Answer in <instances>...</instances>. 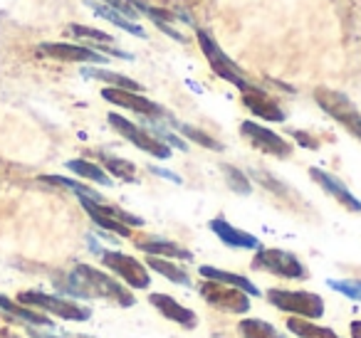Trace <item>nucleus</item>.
I'll list each match as a JSON object with an SVG mask.
<instances>
[{
	"mask_svg": "<svg viewBox=\"0 0 361 338\" xmlns=\"http://www.w3.org/2000/svg\"><path fill=\"white\" fill-rule=\"evenodd\" d=\"M65 292L77 299H104L114 301L116 306H134L136 299L129 289L114 277L104 274L102 269H94L90 264H77L70 272L65 284Z\"/></svg>",
	"mask_w": 361,
	"mask_h": 338,
	"instance_id": "obj_1",
	"label": "nucleus"
},
{
	"mask_svg": "<svg viewBox=\"0 0 361 338\" xmlns=\"http://www.w3.org/2000/svg\"><path fill=\"white\" fill-rule=\"evenodd\" d=\"M267 301L280 311H287L297 318H317L324 316V299L314 292H302V289H270Z\"/></svg>",
	"mask_w": 361,
	"mask_h": 338,
	"instance_id": "obj_2",
	"label": "nucleus"
},
{
	"mask_svg": "<svg viewBox=\"0 0 361 338\" xmlns=\"http://www.w3.org/2000/svg\"><path fill=\"white\" fill-rule=\"evenodd\" d=\"M196 37H198V45H201L203 55H206V60L211 62L213 72H216L221 80L231 82V84H235L238 89L243 92V94H247V92H255L257 87L250 84V82L243 77L240 67L235 65V62L231 60V57L226 55V52L221 50V47L216 45V40H213L211 35H208L206 30H196Z\"/></svg>",
	"mask_w": 361,
	"mask_h": 338,
	"instance_id": "obj_3",
	"label": "nucleus"
},
{
	"mask_svg": "<svg viewBox=\"0 0 361 338\" xmlns=\"http://www.w3.org/2000/svg\"><path fill=\"white\" fill-rule=\"evenodd\" d=\"M250 264L255 272H267V274H275V277H282V279H307L310 277V272H307L305 264L297 259V254L287 252V249L260 247Z\"/></svg>",
	"mask_w": 361,
	"mask_h": 338,
	"instance_id": "obj_4",
	"label": "nucleus"
},
{
	"mask_svg": "<svg viewBox=\"0 0 361 338\" xmlns=\"http://www.w3.org/2000/svg\"><path fill=\"white\" fill-rule=\"evenodd\" d=\"M314 99L326 114L331 116L334 121H339L344 129H349L356 139L361 141V111L351 104L349 96H344L341 92H334V89H317L314 92Z\"/></svg>",
	"mask_w": 361,
	"mask_h": 338,
	"instance_id": "obj_5",
	"label": "nucleus"
},
{
	"mask_svg": "<svg viewBox=\"0 0 361 338\" xmlns=\"http://www.w3.org/2000/svg\"><path fill=\"white\" fill-rule=\"evenodd\" d=\"M18 301L25 303V306H35L42 308L47 313H55L60 318H67V321H87L92 316V311L87 306L77 301H67L62 296H50V294H42V292H23L18 296Z\"/></svg>",
	"mask_w": 361,
	"mask_h": 338,
	"instance_id": "obj_6",
	"label": "nucleus"
},
{
	"mask_svg": "<svg viewBox=\"0 0 361 338\" xmlns=\"http://www.w3.org/2000/svg\"><path fill=\"white\" fill-rule=\"evenodd\" d=\"M201 296L211 303L213 308L226 313H247L250 311V296L235 287H228L221 282H203Z\"/></svg>",
	"mask_w": 361,
	"mask_h": 338,
	"instance_id": "obj_7",
	"label": "nucleus"
},
{
	"mask_svg": "<svg viewBox=\"0 0 361 338\" xmlns=\"http://www.w3.org/2000/svg\"><path fill=\"white\" fill-rule=\"evenodd\" d=\"M102 262H104L121 282H126V287L146 289L151 284V274H149V269H146V264H141L139 259L129 257V254L114 252V249H111V252L102 254Z\"/></svg>",
	"mask_w": 361,
	"mask_h": 338,
	"instance_id": "obj_8",
	"label": "nucleus"
},
{
	"mask_svg": "<svg viewBox=\"0 0 361 338\" xmlns=\"http://www.w3.org/2000/svg\"><path fill=\"white\" fill-rule=\"evenodd\" d=\"M109 124L114 126V129L119 131V134L124 136L126 141H131V144H134L136 149L146 151V154H151L154 158L166 161V158L171 156V149H169V146L161 144L159 139H154V136H151L146 129H141V126H136V124H131V121H126L124 116L109 114Z\"/></svg>",
	"mask_w": 361,
	"mask_h": 338,
	"instance_id": "obj_9",
	"label": "nucleus"
},
{
	"mask_svg": "<svg viewBox=\"0 0 361 338\" xmlns=\"http://www.w3.org/2000/svg\"><path fill=\"white\" fill-rule=\"evenodd\" d=\"M102 96H104L109 104L114 106H121V109H129V111H136V114L146 116V119H171L169 114H166L164 106H159L156 101L146 99V96L141 94H134V92H126V89H114V87H106V89H102Z\"/></svg>",
	"mask_w": 361,
	"mask_h": 338,
	"instance_id": "obj_10",
	"label": "nucleus"
},
{
	"mask_svg": "<svg viewBox=\"0 0 361 338\" xmlns=\"http://www.w3.org/2000/svg\"><path fill=\"white\" fill-rule=\"evenodd\" d=\"M240 134L245 136V139L250 141L257 151H262V154L277 156V158H287V156H292V146L287 144L282 136H277L275 131L265 129V126L255 124V121H243Z\"/></svg>",
	"mask_w": 361,
	"mask_h": 338,
	"instance_id": "obj_11",
	"label": "nucleus"
},
{
	"mask_svg": "<svg viewBox=\"0 0 361 338\" xmlns=\"http://www.w3.org/2000/svg\"><path fill=\"white\" fill-rule=\"evenodd\" d=\"M149 303L154 308H159V311L164 313L169 321H173V323H178V326L188 328V331H193V328L198 326V316H196V313H193L191 308L183 306V303H178L173 296H169V294H159V292L149 294Z\"/></svg>",
	"mask_w": 361,
	"mask_h": 338,
	"instance_id": "obj_12",
	"label": "nucleus"
},
{
	"mask_svg": "<svg viewBox=\"0 0 361 338\" xmlns=\"http://www.w3.org/2000/svg\"><path fill=\"white\" fill-rule=\"evenodd\" d=\"M40 52L47 57H55V60H62V62H94V65L106 62V57L99 55L97 50L80 47V45H67V42H42Z\"/></svg>",
	"mask_w": 361,
	"mask_h": 338,
	"instance_id": "obj_13",
	"label": "nucleus"
},
{
	"mask_svg": "<svg viewBox=\"0 0 361 338\" xmlns=\"http://www.w3.org/2000/svg\"><path fill=\"white\" fill-rule=\"evenodd\" d=\"M310 175H312V180H314V183H319L322 188H324L326 193L336 200V203H341L346 210H351V213H361V200L354 198V195H351V190L346 188L339 178H334V175L326 173V170H322V168H310Z\"/></svg>",
	"mask_w": 361,
	"mask_h": 338,
	"instance_id": "obj_14",
	"label": "nucleus"
},
{
	"mask_svg": "<svg viewBox=\"0 0 361 338\" xmlns=\"http://www.w3.org/2000/svg\"><path fill=\"white\" fill-rule=\"evenodd\" d=\"M211 230L221 242H226L228 247H235V249H260V239L255 234L245 232V230H238L235 225H231L228 220L216 218L211 220Z\"/></svg>",
	"mask_w": 361,
	"mask_h": 338,
	"instance_id": "obj_15",
	"label": "nucleus"
},
{
	"mask_svg": "<svg viewBox=\"0 0 361 338\" xmlns=\"http://www.w3.org/2000/svg\"><path fill=\"white\" fill-rule=\"evenodd\" d=\"M136 247L141 252H146V257H161V259H193V252H188L186 247L171 242V239H159V237H146L139 239Z\"/></svg>",
	"mask_w": 361,
	"mask_h": 338,
	"instance_id": "obj_16",
	"label": "nucleus"
},
{
	"mask_svg": "<svg viewBox=\"0 0 361 338\" xmlns=\"http://www.w3.org/2000/svg\"><path fill=\"white\" fill-rule=\"evenodd\" d=\"M243 104H245L252 114L260 116V119H265V121H285V111H282L280 106L260 89V87H257L255 92L243 94Z\"/></svg>",
	"mask_w": 361,
	"mask_h": 338,
	"instance_id": "obj_17",
	"label": "nucleus"
},
{
	"mask_svg": "<svg viewBox=\"0 0 361 338\" xmlns=\"http://www.w3.org/2000/svg\"><path fill=\"white\" fill-rule=\"evenodd\" d=\"M80 203H82V208L87 210V215H90L102 230H109V232L119 234V237H129L131 234V227H126L124 223H119V220L106 213L104 203H94V200H87V198H80Z\"/></svg>",
	"mask_w": 361,
	"mask_h": 338,
	"instance_id": "obj_18",
	"label": "nucleus"
},
{
	"mask_svg": "<svg viewBox=\"0 0 361 338\" xmlns=\"http://www.w3.org/2000/svg\"><path fill=\"white\" fill-rule=\"evenodd\" d=\"M198 274H201L203 279H208V282H221V284H228V287L240 289V292H245L247 296H260V289H257L250 279L240 277V274L223 272V269H216V267H201Z\"/></svg>",
	"mask_w": 361,
	"mask_h": 338,
	"instance_id": "obj_19",
	"label": "nucleus"
},
{
	"mask_svg": "<svg viewBox=\"0 0 361 338\" xmlns=\"http://www.w3.org/2000/svg\"><path fill=\"white\" fill-rule=\"evenodd\" d=\"M87 6H90L92 11H94L99 18H104V20L114 23V25H116V27H121V30L131 32V35H136V37H146L144 27H139L136 23H131L129 18H124L119 11H114V8L106 6V3H94V0H87Z\"/></svg>",
	"mask_w": 361,
	"mask_h": 338,
	"instance_id": "obj_20",
	"label": "nucleus"
},
{
	"mask_svg": "<svg viewBox=\"0 0 361 338\" xmlns=\"http://www.w3.org/2000/svg\"><path fill=\"white\" fill-rule=\"evenodd\" d=\"M146 264H149V269H154L156 274H161V277H166L169 282L173 284H183V287H188L191 284V277H188V272L180 264L171 262V259H161V257H146Z\"/></svg>",
	"mask_w": 361,
	"mask_h": 338,
	"instance_id": "obj_21",
	"label": "nucleus"
},
{
	"mask_svg": "<svg viewBox=\"0 0 361 338\" xmlns=\"http://www.w3.org/2000/svg\"><path fill=\"white\" fill-rule=\"evenodd\" d=\"M0 308H3V311H8L11 316L20 318V321L32 323V326H52V321H47V316H42V313H37V311H32V308L23 306V303L11 301V299L3 296V294H0Z\"/></svg>",
	"mask_w": 361,
	"mask_h": 338,
	"instance_id": "obj_22",
	"label": "nucleus"
},
{
	"mask_svg": "<svg viewBox=\"0 0 361 338\" xmlns=\"http://www.w3.org/2000/svg\"><path fill=\"white\" fill-rule=\"evenodd\" d=\"M238 331L243 333V338H285L272 323L262 321V318H243L238 323Z\"/></svg>",
	"mask_w": 361,
	"mask_h": 338,
	"instance_id": "obj_23",
	"label": "nucleus"
},
{
	"mask_svg": "<svg viewBox=\"0 0 361 338\" xmlns=\"http://www.w3.org/2000/svg\"><path fill=\"white\" fill-rule=\"evenodd\" d=\"M287 328L300 338H339L331 328L319 326V323H312V321H305V318H297V316L287 321Z\"/></svg>",
	"mask_w": 361,
	"mask_h": 338,
	"instance_id": "obj_24",
	"label": "nucleus"
},
{
	"mask_svg": "<svg viewBox=\"0 0 361 338\" xmlns=\"http://www.w3.org/2000/svg\"><path fill=\"white\" fill-rule=\"evenodd\" d=\"M82 75H85V77H92V80L106 82V84H111L114 89H126V92H134V94H139V92H141V84H139V82L129 80V77H124V75H116V72H106V70H85Z\"/></svg>",
	"mask_w": 361,
	"mask_h": 338,
	"instance_id": "obj_25",
	"label": "nucleus"
},
{
	"mask_svg": "<svg viewBox=\"0 0 361 338\" xmlns=\"http://www.w3.org/2000/svg\"><path fill=\"white\" fill-rule=\"evenodd\" d=\"M67 168L75 170L77 175H82V178L92 180V183H99V185H111V178L106 175V170H102L97 163H90V161L85 158H75L67 163Z\"/></svg>",
	"mask_w": 361,
	"mask_h": 338,
	"instance_id": "obj_26",
	"label": "nucleus"
},
{
	"mask_svg": "<svg viewBox=\"0 0 361 338\" xmlns=\"http://www.w3.org/2000/svg\"><path fill=\"white\" fill-rule=\"evenodd\" d=\"M99 158H102V163L106 165V170H109L111 175L126 180V183H134V180H136V165L131 163V161L116 158V156H109V154H99Z\"/></svg>",
	"mask_w": 361,
	"mask_h": 338,
	"instance_id": "obj_27",
	"label": "nucleus"
},
{
	"mask_svg": "<svg viewBox=\"0 0 361 338\" xmlns=\"http://www.w3.org/2000/svg\"><path fill=\"white\" fill-rule=\"evenodd\" d=\"M45 183H52V185H62V188H70V190H75L80 198H87V200H94V203H104L102 200V195L99 193H94L92 188H87V185H82V183H77V180H70V178H62V175H45Z\"/></svg>",
	"mask_w": 361,
	"mask_h": 338,
	"instance_id": "obj_28",
	"label": "nucleus"
},
{
	"mask_svg": "<svg viewBox=\"0 0 361 338\" xmlns=\"http://www.w3.org/2000/svg\"><path fill=\"white\" fill-rule=\"evenodd\" d=\"M173 126L180 131V134L186 136V139H191L193 144L203 146V149H211V151H223V146L218 144L216 139H211V136H208L206 131L196 129V126H188V124H176V121H173Z\"/></svg>",
	"mask_w": 361,
	"mask_h": 338,
	"instance_id": "obj_29",
	"label": "nucleus"
},
{
	"mask_svg": "<svg viewBox=\"0 0 361 338\" xmlns=\"http://www.w3.org/2000/svg\"><path fill=\"white\" fill-rule=\"evenodd\" d=\"M326 284H329V289H334V292L344 294L346 299L361 303V282L359 279H329Z\"/></svg>",
	"mask_w": 361,
	"mask_h": 338,
	"instance_id": "obj_30",
	"label": "nucleus"
},
{
	"mask_svg": "<svg viewBox=\"0 0 361 338\" xmlns=\"http://www.w3.org/2000/svg\"><path fill=\"white\" fill-rule=\"evenodd\" d=\"M221 170L226 173V178H228V185H231L235 193H240V195H250V180L245 178V173L243 170H238V168H233V165H228V163H223L221 165Z\"/></svg>",
	"mask_w": 361,
	"mask_h": 338,
	"instance_id": "obj_31",
	"label": "nucleus"
},
{
	"mask_svg": "<svg viewBox=\"0 0 361 338\" xmlns=\"http://www.w3.org/2000/svg\"><path fill=\"white\" fill-rule=\"evenodd\" d=\"M72 35L77 37H85V40H94V42H114V37L109 32H102V30H94V27H87V25H72L70 27Z\"/></svg>",
	"mask_w": 361,
	"mask_h": 338,
	"instance_id": "obj_32",
	"label": "nucleus"
},
{
	"mask_svg": "<svg viewBox=\"0 0 361 338\" xmlns=\"http://www.w3.org/2000/svg\"><path fill=\"white\" fill-rule=\"evenodd\" d=\"M252 175H255V178L260 180L262 185H267V188L275 190L277 195H287V188H285V185H280L275 178H270V175H267V173H262V170H252Z\"/></svg>",
	"mask_w": 361,
	"mask_h": 338,
	"instance_id": "obj_33",
	"label": "nucleus"
},
{
	"mask_svg": "<svg viewBox=\"0 0 361 338\" xmlns=\"http://www.w3.org/2000/svg\"><path fill=\"white\" fill-rule=\"evenodd\" d=\"M292 136H295L297 141H300L302 146H307V149H317V141L312 139V136H307V134H302V131H292Z\"/></svg>",
	"mask_w": 361,
	"mask_h": 338,
	"instance_id": "obj_34",
	"label": "nucleus"
},
{
	"mask_svg": "<svg viewBox=\"0 0 361 338\" xmlns=\"http://www.w3.org/2000/svg\"><path fill=\"white\" fill-rule=\"evenodd\" d=\"M151 170H154L156 175H161V178H169V180H173V183H180V178H178V175H176V173H171V170L156 168V165H154V168H151Z\"/></svg>",
	"mask_w": 361,
	"mask_h": 338,
	"instance_id": "obj_35",
	"label": "nucleus"
},
{
	"mask_svg": "<svg viewBox=\"0 0 361 338\" xmlns=\"http://www.w3.org/2000/svg\"><path fill=\"white\" fill-rule=\"evenodd\" d=\"M349 333H351V338H361V321H351Z\"/></svg>",
	"mask_w": 361,
	"mask_h": 338,
	"instance_id": "obj_36",
	"label": "nucleus"
},
{
	"mask_svg": "<svg viewBox=\"0 0 361 338\" xmlns=\"http://www.w3.org/2000/svg\"><path fill=\"white\" fill-rule=\"evenodd\" d=\"M32 338H57V336H47V333H37V331H30ZM80 338H87V336H80Z\"/></svg>",
	"mask_w": 361,
	"mask_h": 338,
	"instance_id": "obj_37",
	"label": "nucleus"
}]
</instances>
